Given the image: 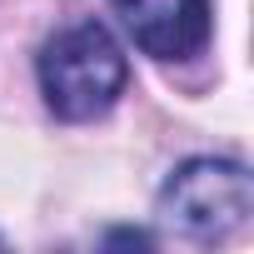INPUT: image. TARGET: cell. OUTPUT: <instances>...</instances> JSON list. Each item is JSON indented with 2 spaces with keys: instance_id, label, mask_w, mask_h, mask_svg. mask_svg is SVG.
I'll return each mask as SVG.
<instances>
[{
  "instance_id": "6da1fadb",
  "label": "cell",
  "mask_w": 254,
  "mask_h": 254,
  "mask_svg": "<svg viewBox=\"0 0 254 254\" xmlns=\"http://www.w3.org/2000/svg\"><path fill=\"white\" fill-rule=\"evenodd\" d=\"M125 80H130V65H125L115 35L105 25H95V20L65 25L40 50V95L60 120L105 115L120 100Z\"/></svg>"
},
{
  "instance_id": "7a4b0ae2",
  "label": "cell",
  "mask_w": 254,
  "mask_h": 254,
  "mask_svg": "<svg viewBox=\"0 0 254 254\" xmlns=\"http://www.w3.org/2000/svg\"><path fill=\"white\" fill-rule=\"evenodd\" d=\"M254 209V185L239 160H185L160 190V219L190 239H224Z\"/></svg>"
},
{
  "instance_id": "3957f363",
  "label": "cell",
  "mask_w": 254,
  "mask_h": 254,
  "mask_svg": "<svg viewBox=\"0 0 254 254\" xmlns=\"http://www.w3.org/2000/svg\"><path fill=\"white\" fill-rule=\"evenodd\" d=\"M115 10L155 60H190L209 40V0H115Z\"/></svg>"
}]
</instances>
